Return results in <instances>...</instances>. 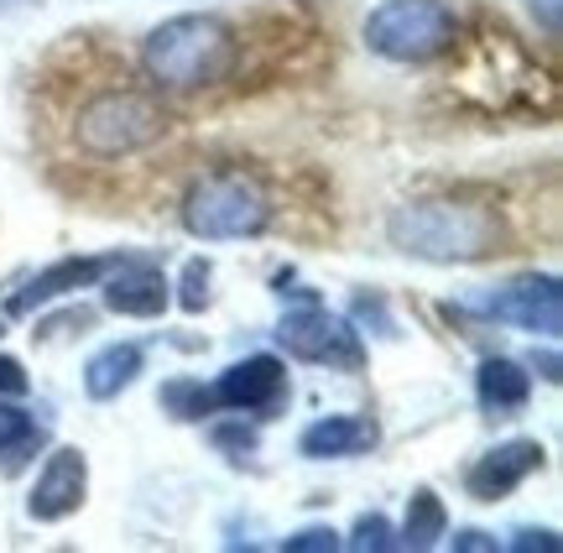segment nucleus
Segmentation results:
<instances>
[{
    "instance_id": "1",
    "label": "nucleus",
    "mask_w": 563,
    "mask_h": 553,
    "mask_svg": "<svg viewBox=\"0 0 563 553\" xmlns=\"http://www.w3.org/2000/svg\"><path fill=\"white\" fill-rule=\"evenodd\" d=\"M241 63V37L235 26L214 11H183V16H167L162 26L146 32L141 42V68L157 89H173V95H199V89H214L235 74Z\"/></svg>"
},
{
    "instance_id": "2",
    "label": "nucleus",
    "mask_w": 563,
    "mask_h": 553,
    "mask_svg": "<svg viewBox=\"0 0 563 553\" xmlns=\"http://www.w3.org/2000/svg\"><path fill=\"white\" fill-rule=\"evenodd\" d=\"M386 235L397 251L418 262H439V267H464V262H485L506 251L501 214L490 204H464V199H412V204L391 209Z\"/></svg>"
},
{
    "instance_id": "3",
    "label": "nucleus",
    "mask_w": 563,
    "mask_h": 553,
    "mask_svg": "<svg viewBox=\"0 0 563 553\" xmlns=\"http://www.w3.org/2000/svg\"><path fill=\"white\" fill-rule=\"evenodd\" d=\"M183 230L194 241H256L272 230V193H266L251 173H203L199 184L183 193Z\"/></svg>"
},
{
    "instance_id": "4",
    "label": "nucleus",
    "mask_w": 563,
    "mask_h": 553,
    "mask_svg": "<svg viewBox=\"0 0 563 553\" xmlns=\"http://www.w3.org/2000/svg\"><path fill=\"white\" fill-rule=\"evenodd\" d=\"M162 136H167V110L152 95H141V89H100L74 115V142L95 163L152 152Z\"/></svg>"
},
{
    "instance_id": "5",
    "label": "nucleus",
    "mask_w": 563,
    "mask_h": 553,
    "mask_svg": "<svg viewBox=\"0 0 563 553\" xmlns=\"http://www.w3.org/2000/svg\"><path fill=\"white\" fill-rule=\"evenodd\" d=\"M460 16L443 0H382L365 16V47L386 63H433L454 53Z\"/></svg>"
},
{
    "instance_id": "6",
    "label": "nucleus",
    "mask_w": 563,
    "mask_h": 553,
    "mask_svg": "<svg viewBox=\"0 0 563 553\" xmlns=\"http://www.w3.org/2000/svg\"><path fill=\"white\" fill-rule=\"evenodd\" d=\"M277 345L302 361V366H329V370H361L365 366V345L361 329L350 324L344 313H329V308L308 292L298 308H287L277 324Z\"/></svg>"
},
{
    "instance_id": "7",
    "label": "nucleus",
    "mask_w": 563,
    "mask_h": 553,
    "mask_svg": "<svg viewBox=\"0 0 563 553\" xmlns=\"http://www.w3.org/2000/svg\"><path fill=\"white\" fill-rule=\"evenodd\" d=\"M470 308L481 319H496V324H511V329L553 340L563 324V287L553 272H527V277H511L506 287L485 292L481 303H470Z\"/></svg>"
},
{
    "instance_id": "8",
    "label": "nucleus",
    "mask_w": 563,
    "mask_h": 553,
    "mask_svg": "<svg viewBox=\"0 0 563 553\" xmlns=\"http://www.w3.org/2000/svg\"><path fill=\"white\" fill-rule=\"evenodd\" d=\"M209 402L230 412H256V418H272V412L287 402V366L277 355H245L230 370H220V381L209 387Z\"/></svg>"
},
{
    "instance_id": "9",
    "label": "nucleus",
    "mask_w": 563,
    "mask_h": 553,
    "mask_svg": "<svg viewBox=\"0 0 563 553\" xmlns=\"http://www.w3.org/2000/svg\"><path fill=\"white\" fill-rule=\"evenodd\" d=\"M84 496H89V460H84V450L63 444V450L47 454V465L32 480L26 512L37 517V522H68L84 507Z\"/></svg>"
},
{
    "instance_id": "10",
    "label": "nucleus",
    "mask_w": 563,
    "mask_h": 553,
    "mask_svg": "<svg viewBox=\"0 0 563 553\" xmlns=\"http://www.w3.org/2000/svg\"><path fill=\"white\" fill-rule=\"evenodd\" d=\"M115 262H121V256H63L53 267H42L26 287H16V292L5 298V313H11V319H26V313H37V308L79 292V287H100L104 272L115 267Z\"/></svg>"
},
{
    "instance_id": "11",
    "label": "nucleus",
    "mask_w": 563,
    "mask_h": 553,
    "mask_svg": "<svg viewBox=\"0 0 563 553\" xmlns=\"http://www.w3.org/2000/svg\"><path fill=\"white\" fill-rule=\"evenodd\" d=\"M543 471V444L538 439H506L496 450H485L470 471H464V491L475 501H501L522 486L527 475Z\"/></svg>"
},
{
    "instance_id": "12",
    "label": "nucleus",
    "mask_w": 563,
    "mask_h": 553,
    "mask_svg": "<svg viewBox=\"0 0 563 553\" xmlns=\"http://www.w3.org/2000/svg\"><path fill=\"white\" fill-rule=\"evenodd\" d=\"M167 303H173V283L162 277L157 262L121 256L115 267L104 272V308L110 313H121V319H157Z\"/></svg>"
},
{
    "instance_id": "13",
    "label": "nucleus",
    "mask_w": 563,
    "mask_h": 553,
    "mask_svg": "<svg viewBox=\"0 0 563 553\" xmlns=\"http://www.w3.org/2000/svg\"><path fill=\"white\" fill-rule=\"evenodd\" d=\"M382 429L371 418H355V412H329L319 423H308L298 433V454L302 460H355V454L376 450Z\"/></svg>"
},
{
    "instance_id": "14",
    "label": "nucleus",
    "mask_w": 563,
    "mask_h": 553,
    "mask_svg": "<svg viewBox=\"0 0 563 553\" xmlns=\"http://www.w3.org/2000/svg\"><path fill=\"white\" fill-rule=\"evenodd\" d=\"M141 370H146V350H141L136 340H115V345L95 350V355L84 361V391H89L95 402H115Z\"/></svg>"
},
{
    "instance_id": "15",
    "label": "nucleus",
    "mask_w": 563,
    "mask_h": 553,
    "mask_svg": "<svg viewBox=\"0 0 563 553\" xmlns=\"http://www.w3.org/2000/svg\"><path fill=\"white\" fill-rule=\"evenodd\" d=\"M475 397H481L485 412H496V418H511V412L527 408V397H532V376H527L517 361H506V355H490V361H481V370H475Z\"/></svg>"
},
{
    "instance_id": "16",
    "label": "nucleus",
    "mask_w": 563,
    "mask_h": 553,
    "mask_svg": "<svg viewBox=\"0 0 563 553\" xmlns=\"http://www.w3.org/2000/svg\"><path fill=\"white\" fill-rule=\"evenodd\" d=\"M443 533H449V512H443L439 491L418 486V491H412V501H407V522H402V533H397V543L422 553V549H433Z\"/></svg>"
},
{
    "instance_id": "17",
    "label": "nucleus",
    "mask_w": 563,
    "mask_h": 553,
    "mask_svg": "<svg viewBox=\"0 0 563 553\" xmlns=\"http://www.w3.org/2000/svg\"><path fill=\"white\" fill-rule=\"evenodd\" d=\"M157 402L173 412L178 423H199V418H209V412H214L209 387H203V381H194V376H173V381H162Z\"/></svg>"
},
{
    "instance_id": "18",
    "label": "nucleus",
    "mask_w": 563,
    "mask_h": 553,
    "mask_svg": "<svg viewBox=\"0 0 563 553\" xmlns=\"http://www.w3.org/2000/svg\"><path fill=\"white\" fill-rule=\"evenodd\" d=\"M340 549H355V553H386L397 549V533H391V522H386L382 512H365L355 528H350V538H340Z\"/></svg>"
},
{
    "instance_id": "19",
    "label": "nucleus",
    "mask_w": 563,
    "mask_h": 553,
    "mask_svg": "<svg viewBox=\"0 0 563 553\" xmlns=\"http://www.w3.org/2000/svg\"><path fill=\"white\" fill-rule=\"evenodd\" d=\"M209 283H214L209 262H199V256H194V262L183 267V283H178V303H183V313H203V308H209V298H214V292H209Z\"/></svg>"
},
{
    "instance_id": "20",
    "label": "nucleus",
    "mask_w": 563,
    "mask_h": 553,
    "mask_svg": "<svg viewBox=\"0 0 563 553\" xmlns=\"http://www.w3.org/2000/svg\"><path fill=\"white\" fill-rule=\"evenodd\" d=\"M32 439H37V423H32V412L11 408V402L0 397V454L21 450V444H32Z\"/></svg>"
},
{
    "instance_id": "21",
    "label": "nucleus",
    "mask_w": 563,
    "mask_h": 553,
    "mask_svg": "<svg viewBox=\"0 0 563 553\" xmlns=\"http://www.w3.org/2000/svg\"><path fill=\"white\" fill-rule=\"evenodd\" d=\"M282 549L287 553H334L340 549V533H334V528H302V533H292Z\"/></svg>"
},
{
    "instance_id": "22",
    "label": "nucleus",
    "mask_w": 563,
    "mask_h": 553,
    "mask_svg": "<svg viewBox=\"0 0 563 553\" xmlns=\"http://www.w3.org/2000/svg\"><path fill=\"white\" fill-rule=\"evenodd\" d=\"M26 370H21L16 355H0V397H26Z\"/></svg>"
},
{
    "instance_id": "23",
    "label": "nucleus",
    "mask_w": 563,
    "mask_h": 553,
    "mask_svg": "<svg viewBox=\"0 0 563 553\" xmlns=\"http://www.w3.org/2000/svg\"><path fill=\"white\" fill-rule=\"evenodd\" d=\"M511 549H517V553H532V549L559 553V533H548V528H543V533H538V528H522V533L511 538Z\"/></svg>"
},
{
    "instance_id": "24",
    "label": "nucleus",
    "mask_w": 563,
    "mask_h": 553,
    "mask_svg": "<svg viewBox=\"0 0 563 553\" xmlns=\"http://www.w3.org/2000/svg\"><path fill=\"white\" fill-rule=\"evenodd\" d=\"M214 439H220V450H245V454L256 450V433L251 429H220Z\"/></svg>"
},
{
    "instance_id": "25",
    "label": "nucleus",
    "mask_w": 563,
    "mask_h": 553,
    "mask_svg": "<svg viewBox=\"0 0 563 553\" xmlns=\"http://www.w3.org/2000/svg\"><path fill=\"white\" fill-rule=\"evenodd\" d=\"M454 549H485V553H490V549H496V538L481 533V528H464V533L454 538Z\"/></svg>"
},
{
    "instance_id": "26",
    "label": "nucleus",
    "mask_w": 563,
    "mask_h": 553,
    "mask_svg": "<svg viewBox=\"0 0 563 553\" xmlns=\"http://www.w3.org/2000/svg\"><path fill=\"white\" fill-rule=\"evenodd\" d=\"M548 26H559V0H548Z\"/></svg>"
},
{
    "instance_id": "27",
    "label": "nucleus",
    "mask_w": 563,
    "mask_h": 553,
    "mask_svg": "<svg viewBox=\"0 0 563 553\" xmlns=\"http://www.w3.org/2000/svg\"><path fill=\"white\" fill-rule=\"evenodd\" d=\"M0 334H5V324H0Z\"/></svg>"
}]
</instances>
